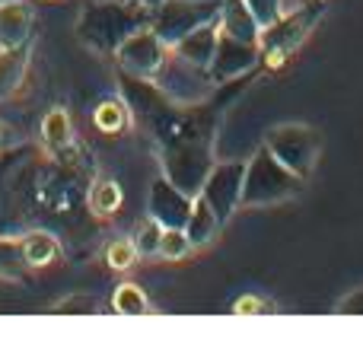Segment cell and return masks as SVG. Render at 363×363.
<instances>
[{
	"mask_svg": "<svg viewBox=\"0 0 363 363\" xmlns=\"http://www.w3.org/2000/svg\"><path fill=\"white\" fill-rule=\"evenodd\" d=\"M131 262H134L131 242H115L112 249H108V264H112V268H131Z\"/></svg>",
	"mask_w": 363,
	"mask_h": 363,
	"instance_id": "cell-3",
	"label": "cell"
},
{
	"mask_svg": "<svg viewBox=\"0 0 363 363\" xmlns=\"http://www.w3.org/2000/svg\"><path fill=\"white\" fill-rule=\"evenodd\" d=\"M23 67H26V48L23 45L0 51V96L23 77Z\"/></svg>",
	"mask_w": 363,
	"mask_h": 363,
	"instance_id": "cell-2",
	"label": "cell"
},
{
	"mask_svg": "<svg viewBox=\"0 0 363 363\" xmlns=\"http://www.w3.org/2000/svg\"><path fill=\"white\" fill-rule=\"evenodd\" d=\"M32 29V10L23 0H4L0 4V48H16L26 42Z\"/></svg>",
	"mask_w": 363,
	"mask_h": 363,
	"instance_id": "cell-1",
	"label": "cell"
},
{
	"mask_svg": "<svg viewBox=\"0 0 363 363\" xmlns=\"http://www.w3.org/2000/svg\"><path fill=\"white\" fill-rule=\"evenodd\" d=\"M0 4H4V0H0Z\"/></svg>",
	"mask_w": 363,
	"mask_h": 363,
	"instance_id": "cell-5",
	"label": "cell"
},
{
	"mask_svg": "<svg viewBox=\"0 0 363 363\" xmlns=\"http://www.w3.org/2000/svg\"><path fill=\"white\" fill-rule=\"evenodd\" d=\"M144 4H157V0H144Z\"/></svg>",
	"mask_w": 363,
	"mask_h": 363,
	"instance_id": "cell-4",
	"label": "cell"
}]
</instances>
